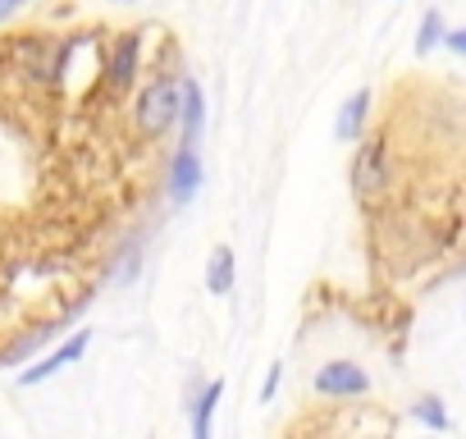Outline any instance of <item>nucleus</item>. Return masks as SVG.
Instances as JSON below:
<instances>
[{"label":"nucleus","instance_id":"nucleus-1","mask_svg":"<svg viewBox=\"0 0 466 439\" xmlns=\"http://www.w3.org/2000/svg\"><path fill=\"white\" fill-rule=\"evenodd\" d=\"M178 83H183L178 74H156L137 92V101H133V128L147 142H156V138H165V133L178 128V101H183V87Z\"/></svg>","mask_w":466,"mask_h":439},{"label":"nucleus","instance_id":"nucleus-17","mask_svg":"<svg viewBox=\"0 0 466 439\" xmlns=\"http://www.w3.org/2000/svg\"><path fill=\"white\" fill-rule=\"evenodd\" d=\"M115 5H133V0H115Z\"/></svg>","mask_w":466,"mask_h":439},{"label":"nucleus","instance_id":"nucleus-6","mask_svg":"<svg viewBox=\"0 0 466 439\" xmlns=\"http://www.w3.org/2000/svg\"><path fill=\"white\" fill-rule=\"evenodd\" d=\"M137 65H142V33H124V37L115 42L110 60L101 65V74H106V87H110L115 97H124V92L137 83Z\"/></svg>","mask_w":466,"mask_h":439},{"label":"nucleus","instance_id":"nucleus-5","mask_svg":"<svg viewBox=\"0 0 466 439\" xmlns=\"http://www.w3.org/2000/svg\"><path fill=\"white\" fill-rule=\"evenodd\" d=\"M316 393L320 398H361V393H370V375L357 366V362H325L320 371H316Z\"/></svg>","mask_w":466,"mask_h":439},{"label":"nucleus","instance_id":"nucleus-9","mask_svg":"<svg viewBox=\"0 0 466 439\" xmlns=\"http://www.w3.org/2000/svg\"><path fill=\"white\" fill-rule=\"evenodd\" d=\"M366 110H370V92L361 87V92H352V97L343 101L339 124H334V138H339V142H357L361 128H366Z\"/></svg>","mask_w":466,"mask_h":439},{"label":"nucleus","instance_id":"nucleus-10","mask_svg":"<svg viewBox=\"0 0 466 439\" xmlns=\"http://www.w3.org/2000/svg\"><path fill=\"white\" fill-rule=\"evenodd\" d=\"M219 398H224V380H210V384L197 393V403H192V434H197V439H210V421H215Z\"/></svg>","mask_w":466,"mask_h":439},{"label":"nucleus","instance_id":"nucleus-11","mask_svg":"<svg viewBox=\"0 0 466 439\" xmlns=\"http://www.w3.org/2000/svg\"><path fill=\"white\" fill-rule=\"evenodd\" d=\"M439 37H443V10H439V5H430V10L420 15V37H416V56H430V51L439 46Z\"/></svg>","mask_w":466,"mask_h":439},{"label":"nucleus","instance_id":"nucleus-13","mask_svg":"<svg viewBox=\"0 0 466 439\" xmlns=\"http://www.w3.org/2000/svg\"><path fill=\"white\" fill-rule=\"evenodd\" d=\"M411 412H416L425 425H434V430H448V412H443V403H439V398H420Z\"/></svg>","mask_w":466,"mask_h":439},{"label":"nucleus","instance_id":"nucleus-7","mask_svg":"<svg viewBox=\"0 0 466 439\" xmlns=\"http://www.w3.org/2000/svg\"><path fill=\"white\" fill-rule=\"evenodd\" d=\"M183 101H178V128H183V142H197L201 128H206V97H201V83L197 78H183Z\"/></svg>","mask_w":466,"mask_h":439},{"label":"nucleus","instance_id":"nucleus-12","mask_svg":"<svg viewBox=\"0 0 466 439\" xmlns=\"http://www.w3.org/2000/svg\"><path fill=\"white\" fill-rule=\"evenodd\" d=\"M51 334H56V330H46V325H42V330H33V334H24V339L10 348V352H0V362H5V366H10V362H24V357H28V352H37V348H42Z\"/></svg>","mask_w":466,"mask_h":439},{"label":"nucleus","instance_id":"nucleus-4","mask_svg":"<svg viewBox=\"0 0 466 439\" xmlns=\"http://www.w3.org/2000/svg\"><path fill=\"white\" fill-rule=\"evenodd\" d=\"M87 348H92V330H74V334H69V339H65V343H60L56 352H46V357H42L37 366H28V371L19 375V384H24V389H33V384H46L51 375H60V371L78 366Z\"/></svg>","mask_w":466,"mask_h":439},{"label":"nucleus","instance_id":"nucleus-2","mask_svg":"<svg viewBox=\"0 0 466 439\" xmlns=\"http://www.w3.org/2000/svg\"><path fill=\"white\" fill-rule=\"evenodd\" d=\"M393 188V147H389V128L361 133L357 138V156H352V192L361 201H375Z\"/></svg>","mask_w":466,"mask_h":439},{"label":"nucleus","instance_id":"nucleus-15","mask_svg":"<svg viewBox=\"0 0 466 439\" xmlns=\"http://www.w3.org/2000/svg\"><path fill=\"white\" fill-rule=\"evenodd\" d=\"M28 10V0H0V28H5L10 19H19Z\"/></svg>","mask_w":466,"mask_h":439},{"label":"nucleus","instance_id":"nucleus-14","mask_svg":"<svg viewBox=\"0 0 466 439\" xmlns=\"http://www.w3.org/2000/svg\"><path fill=\"white\" fill-rule=\"evenodd\" d=\"M439 42H443L452 56H461V51H466V28H443V37H439Z\"/></svg>","mask_w":466,"mask_h":439},{"label":"nucleus","instance_id":"nucleus-16","mask_svg":"<svg viewBox=\"0 0 466 439\" xmlns=\"http://www.w3.org/2000/svg\"><path fill=\"white\" fill-rule=\"evenodd\" d=\"M279 371H284V362H270V371H266V384H261V403H270V398H275V384H279Z\"/></svg>","mask_w":466,"mask_h":439},{"label":"nucleus","instance_id":"nucleus-8","mask_svg":"<svg viewBox=\"0 0 466 439\" xmlns=\"http://www.w3.org/2000/svg\"><path fill=\"white\" fill-rule=\"evenodd\" d=\"M233 280H238V257H233V248H215L206 261V289L215 298H224V293H233Z\"/></svg>","mask_w":466,"mask_h":439},{"label":"nucleus","instance_id":"nucleus-3","mask_svg":"<svg viewBox=\"0 0 466 439\" xmlns=\"http://www.w3.org/2000/svg\"><path fill=\"white\" fill-rule=\"evenodd\" d=\"M201 183H206V165H201L197 142H178V151H174V160H169V179H165L169 206H174V210L187 206V201L201 192Z\"/></svg>","mask_w":466,"mask_h":439}]
</instances>
